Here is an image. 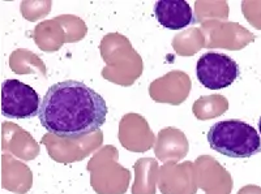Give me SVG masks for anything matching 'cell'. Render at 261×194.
<instances>
[{
    "mask_svg": "<svg viewBox=\"0 0 261 194\" xmlns=\"http://www.w3.org/2000/svg\"><path fill=\"white\" fill-rule=\"evenodd\" d=\"M102 95L84 82L67 79L54 84L42 99L38 118L42 127L60 138H80L97 132L106 121Z\"/></svg>",
    "mask_w": 261,
    "mask_h": 194,
    "instance_id": "1",
    "label": "cell"
},
{
    "mask_svg": "<svg viewBox=\"0 0 261 194\" xmlns=\"http://www.w3.org/2000/svg\"><path fill=\"white\" fill-rule=\"evenodd\" d=\"M209 146L230 158H251L261 153L257 130L241 120H225L212 125L208 132Z\"/></svg>",
    "mask_w": 261,
    "mask_h": 194,
    "instance_id": "2",
    "label": "cell"
},
{
    "mask_svg": "<svg viewBox=\"0 0 261 194\" xmlns=\"http://www.w3.org/2000/svg\"><path fill=\"white\" fill-rule=\"evenodd\" d=\"M42 100L32 86L8 78L2 84V115L8 119H30L39 114Z\"/></svg>",
    "mask_w": 261,
    "mask_h": 194,
    "instance_id": "3",
    "label": "cell"
},
{
    "mask_svg": "<svg viewBox=\"0 0 261 194\" xmlns=\"http://www.w3.org/2000/svg\"><path fill=\"white\" fill-rule=\"evenodd\" d=\"M199 82L209 90L228 88L241 74V68L230 56L220 52H206L196 65Z\"/></svg>",
    "mask_w": 261,
    "mask_h": 194,
    "instance_id": "4",
    "label": "cell"
},
{
    "mask_svg": "<svg viewBox=\"0 0 261 194\" xmlns=\"http://www.w3.org/2000/svg\"><path fill=\"white\" fill-rule=\"evenodd\" d=\"M157 21L170 30H181L193 24V12L186 0H160L154 6Z\"/></svg>",
    "mask_w": 261,
    "mask_h": 194,
    "instance_id": "5",
    "label": "cell"
},
{
    "mask_svg": "<svg viewBox=\"0 0 261 194\" xmlns=\"http://www.w3.org/2000/svg\"><path fill=\"white\" fill-rule=\"evenodd\" d=\"M258 129H260V133H261V118L260 120H258Z\"/></svg>",
    "mask_w": 261,
    "mask_h": 194,
    "instance_id": "6",
    "label": "cell"
}]
</instances>
